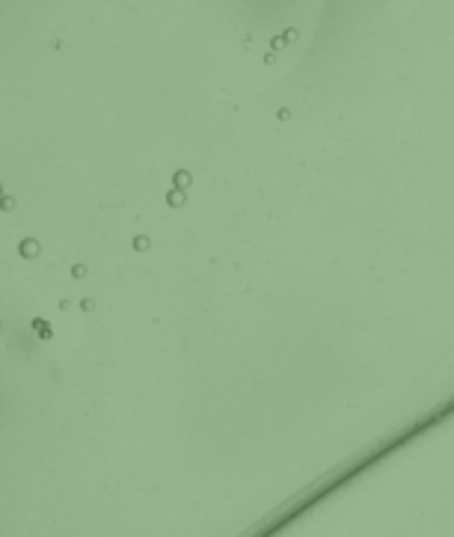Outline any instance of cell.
I'll return each mask as SVG.
<instances>
[{
    "label": "cell",
    "instance_id": "1",
    "mask_svg": "<svg viewBox=\"0 0 454 537\" xmlns=\"http://www.w3.org/2000/svg\"><path fill=\"white\" fill-rule=\"evenodd\" d=\"M4 196H6V191H4V181H0V202H4Z\"/></svg>",
    "mask_w": 454,
    "mask_h": 537
}]
</instances>
